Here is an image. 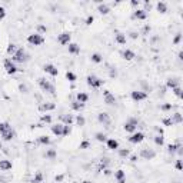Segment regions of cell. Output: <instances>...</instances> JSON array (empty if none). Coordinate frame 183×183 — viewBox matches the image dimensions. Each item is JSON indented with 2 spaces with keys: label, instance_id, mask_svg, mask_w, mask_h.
<instances>
[{
  "label": "cell",
  "instance_id": "f1b7e54d",
  "mask_svg": "<svg viewBox=\"0 0 183 183\" xmlns=\"http://www.w3.org/2000/svg\"><path fill=\"white\" fill-rule=\"evenodd\" d=\"M56 156H57V152H56V149H47L46 153H44V157H46V159H49V160H54V159H56Z\"/></svg>",
  "mask_w": 183,
  "mask_h": 183
},
{
  "label": "cell",
  "instance_id": "4dcf8cb0",
  "mask_svg": "<svg viewBox=\"0 0 183 183\" xmlns=\"http://www.w3.org/2000/svg\"><path fill=\"white\" fill-rule=\"evenodd\" d=\"M43 179H44L43 173H42V172H36V173H34V176H33V179L30 180V183H42V182H43Z\"/></svg>",
  "mask_w": 183,
  "mask_h": 183
},
{
  "label": "cell",
  "instance_id": "8d00e7d4",
  "mask_svg": "<svg viewBox=\"0 0 183 183\" xmlns=\"http://www.w3.org/2000/svg\"><path fill=\"white\" fill-rule=\"evenodd\" d=\"M153 142H155V145H156V146H163V145H164V137H163V136H160V135H156V136H155V137H153Z\"/></svg>",
  "mask_w": 183,
  "mask_h": 183
},
{
  "label": "cell",
  "instance_id": "681fc988",
  "mask_svg": "<svg viewBox=\"0 0 183 183\" xmlns=\"http://www.w3.org/2000/svg\"><path fill=\"white\" fill-rule=\"evenodd\" d=\"M37 33L43 36V33H47V27H46L44 24H39V26H37Z\"/></svg>",
  "mask_w": 183,
  "mask_h": 183
},
{
  "label": "cell",
  "instance_id": "8992f818",
  "mask_svg": "<svg viewBox=\"0 0 183 183\" xmlns=\"http://www.w3.org/2000/svg\"><path fill=\"white\" fill-rule=\"evenodd\" d=\"M3 66H4V69H6V72H7L9 75H14V73L19 72V67L16 66V63L11 62V59H4Z\"/></svg>",
  "mask_w": 183,
  "mask_h": 183
},
{
  "label": "cell",
  "instance_id": "74e56055",
  "mask_svg": "<svg viewBox=\"0 0 183 183\" xmlns=\"http://www.w3.org/2000/svg\"><path fill=\"white\" fill-rule=\"evenodd\" d=\"M95 139L97 142H100V143H105L106 140H108V136L105 135V133H102V132H97L96 135H95Z\"/></svg>",
  "mask_w": 183,
  "mask_h": 183
},
{
  "label": "cell",
  "instance_id": "9c48e42d",
  "mask_svg": "<svg viewBox=\"0 0 183 183\" xmlns=\"http://www.w3.org/2000/svg\"><path fill=\"white\" fill-rule=\"evenodd\" d=\"M103 100H105V103L109 105V106H115V105L117 103L115 95H112L110 90H103Z\"/></svg>",
  "mask_w": 183,
  "mask_h": 183
},
{
  "label": "cell",
  "instance_id": "4fadbf2b",
  "mask_svg": "<svg viewBox=\"0 0 183 183\" xmlns=\"http://www.w3.org/2000/svg\"><path fill=\"white\" fill-rule=\"evenodd\" d=\"M43 70H44V73L53 76V77H56V76L59 75V69H57V67H56L54 65H52V63H47V65H44L43 66Z\"/></svg>",
  "mask_w": 183,
  "mask_h": 183
},
{
  "label": "cell",
  "instance_id": "7c38bea8",
  "mask_svg": "<svg viewBox=\"0 0 183 183\" xmlns=\"http://www.w3.org/2000/svg\"><path fill=\"white\" fill-rule=\"evenodd\" d=\"M97 120H99V123H102L103 126H109V125L112 123V117H110V115L105 113V112H102V113L97 115Z\"/></svg>",
  "mask_w": 183,
  "mask_h": 183
},
{
  "label": "cell",
  "instance_id": "03108f58",
  "mask_svg": "<svg viewBox=\"0 0 183 183\" xmlns=\"http://www.w3.org/2000/svg\"><path fill=\"white\" fill-rule=\"evenodd\" d=\"M137 36H139V34H137L136 32H132V33H130V37H132V39H137Z\"/></svg>",
  "mask_w": 183,
  "mask_h": 183
},
{
  "label": "cell",
  "instance_id": "e7e4bbea",
  "mask_svg": "<svg viewBox=\"0 0 183 183\" xmlns=\"http://www.w3.org/2000/svg\"><path fill=\"white\" fill-rule=\"evenodd\" d=\"M129 159H130V162H137V155H132Z\"/></svg>",
  "mask_w": 183,
  "mask_h": 183
},
{
  "label": "cell",
  "instance_id": "9a60e30c",
  "mask_svg": "<svg viewBox=\"0 0 183 183\" xmlns=\"http://www.w3.org/2000/svg\"><path fill=\"white\" fill-rule=\"evenodd\" d=\"M73 122H75L73 115H69V113H63V115H60V123H62V125H70V126H72Z\"/></svg>",
  "mask_w": 183,
  "mask_h": 183
},
{
  "label": "cell",
  "instance_id": "f546056e",
  "mask_svg": "<svg viewBox=\"0 0 183 183\" xmlns=\"http://www.w3.org/2000/svg\"><path fill=\"white\" fill-rule=\"evenodd\" d=\"M156 10L159 11V13H162V14L166 13V11H167V4H166L164 1H157V3H156Z\"/></svg>",
  "mask_w": 183,
  "mask_h": 183
},
{
  "label": "cell",
  "instance_id": "91938a15",
  "mask_svg": "<svg viewBox=\"0 0 183 183\" xmlns=\"http://www.w3.org/2000/svg\"><path fill=\"white\" fill-rule=\"evenodd\" d=\"M63 179H65V174H57V176L54 177V180H56V182H62Z\"/></svg>",
  "mask_w": 183,
  "mask_h": 183
},
{
  "label": "cell",
  "instance_id": "7402d4cb",
  "mask_svg": "<svg viewBox=\"0 0 183 183\" xmlns=\"http://www.w3.org/2000/svg\"><path fill=\"white\" fill-rule=\"evenodd\" d=\"M56 109V105L54 103H42L40 106H39V110L40 112H52V110H54Z\"/></svg>",
  "mask_w": 183,
  "mask_h": 183
},
{
  "label": "cell",
  "instance_id": "2e32d148",
  "mask_svg": "<svg viewBox=\"0 0 183 183\" xmlns=\"http://www.w3.org/2000/svg\"><path fill=\"white\" fill-rule=\"evenodd\" d=\"M132 17H133V19H137V20H146V19H147V13L143 10V9H137V10L133 11Z\"/></svg>",
  "mask_w": 183,
  "mask_h": 183
},
{
  "label": "cell",
  "instance_id": "30bf717a",
  "mask_svg": "<svg viewBox=\"0 0 183 183\" xmlns=\"http://www.w3.org/2000/svg\"><path fill=\"white\" fill-rule=\"evenodd\" d=\"M139 155H140V157H143L145 160H152V159L156 157V152L152 150V149H147V147L142 149Z\"/></svg>",
  "mask_w": 183,
  "mask_h": 183
},
{
  "label": "cell",
  "instance_id": "60d3db41",
  "mask_svg": "<svg viewBox=\"0 0 183 183\" xmlns=\"http://www.w3.org/2000/svg\"><path fill=\"white\" fill-rule=\"evenodd\" d=\"M66 79H67L70 83H75L76 80H77V76H76L73 72H69V70H67V72H66Z\"/></svg>",
  "mask_w": 183,
  "mask_h": 183
},
{
  "label": "cell",
  "instance_id": "ac0fdd59",
  "mask_svg": "<svg viewBox=\"0 0 183 183\" xmlns=\"http://www.w3.org/2000/svg\"><path fill=\"white\" fill-rule=\"evenodd\" d=\"M11 167H13V163H11L10 160H7V159L0 160V170L7 172V170H11Z\"/></svg>",
  "mask_w": 183,
  "mask_h": 183
},
{
  "label": "cell",
  "instance_id": "9f6ffc18",
  "mask_svg": "<svg viewBox=\"0 0 183 183\" xmlns=\"http://www.w3.org/2000/svg\"><path fill=\"white\" fill-rule=\"evenodd\" d=\"M174 167H176V169H177L179 172H180V170L183 169V166H182V160H180V159H179V160H176V163H174Z\"/></svg>",
  "mask_w": 183,
  "mask_h": 183
},
{
  "label": "cell",
  "instance_id": "8fae6325",
  "mask_svg": "<svg viewBox=\"0 0 183 183\" xmlns=\"http://www.w3.org/2000/svg\"><path fill=\"white\" fill-rule=\"evenodd\" d=\"M70 40H72V34L69 32H63L60 33L59 36H57V42L62 44V46H66V44L70 43Z\"/></svg>",
  "mask_w": 183,
  "mask_h": 183
},
{
  "label": "cell",
  "instance_id": "52a82bcc",
  "mask_svg": "<svg viewBox=\"0 0 183 183\" xmlns=\"http://www.w3.org/2000/svg\"><path fill=\"white\" fill-rule=\"evenodd\" d=\"M132 145H139L142 143L143 140H145V133H142V132H135V133H132L129 137H127Z\"/></svg>",
  "mask_w": 183,
  "mask_h": 183
},
{
  "label": "cell",
  "instance_id": "d6a6232c",
  "mask_svg": "<svg viewBox=\"0 0 183 183\" xmlns=\"http://www.w3.org/2000/svg\"><path fill=\"white\" fill-rule=\"evenodd\" d=\"M179 86V80L177 79H167L166 80V87L167 89H174Z\"/></svg>",
  "mask_w": 183,
  "mask_h": 183
},
{
  "label": "cell",
  "instance_id": "e0dca14e",
  "mask_svg": "<svg viewBox=\"0 0 183 183\" xmlns=\"http://www.w3.org/2000/svg\"><path fill=\"white\" fill-rule=\"evenodd\" d=\"M50 130H52V133H53L54 136H63V125L62 123H56L53 126H50Z\"/></svg>",
  "mask_w": 183,
  "mask_h": 183
},
{
  "label": "cell",
  "instance_id": "d590c367",
  "mask_svg": "<svg viewBox=\"0 0 183 183\" xmlns=\"http://www.w3.org/2000/svg\"><path fill=\"white\" fill-rule=\"evenodd\" d=\"M86 105H83V103H79L77 100H73L72 102V109L75 110V112H80V110H83Z\"/></svg>",
  "mask_w": 183,
  "mask_h": 183
},
{
  "label": "cell",
  "instance_id": "003e7915",
  "mask_svg": "<svg viewBox=\"0 0 183 183\" xmlns=\"http://www.w3.org/2000/svg\"><path fill=\"white\" fill-rule=\"evenodd\" d=\"M83 183H92L90 180H83Z\"/></svg>",
  "mask_w": 183,
  "mask_h": 183
},
{
  "label": "cell",
  "instance_id": "484cf974",
  "mask_svg": "<svg viewBox=\"0 0 183 183\" xmlns=\"http://www.w3.org/2000/svg\"><path fill=\"white\" fill-rule=\"evenodd\" d=\"M97 11H99L100 14H109V13H110V7H109L106 3H99Z\"/></svg>",
  "mask_w": 183,
  "mask_h": 183
},
{
  "label": "cell",
  "instance_id": "b9f144b4",
  "mask_svg": "<svg viewBox=\"0 0 183 183\" xmlns=\"http://www.w3.org/2000/svg\"><path fill=\"white\" fill-rule=\"evenodd\" d=\"M117 153L120 157H123V159H126V157H129L130 156V150L129 149H117Z\"/></svg>",
  "mask_w": 183,
  "mask_h": 183
},
{
  "label": "cell",
  "instance_id": "e575fe53",
  "mask_svg": "<svg viewBox=\"0 0 183 183\" xmlns=\"http://www.w3.org/2000/svg\"><path fill=\"white\" fill-rule=\"evenodd\" d=\"M90 60H92L93 63L99 65V63H102V62H103V57H102V54H100V53H92V56H90Z\"/></svg>",
  "mask_w": 183,
  "mask_h": 183
},
{
  "label": "cell",
  "instance_id": "5b68a950",
  "mask_svg": "<svg viewBox=\"0 0 183 183\" xmlns=\"http://www.w3.org/2000/svg\"><path fill=\"white\" fill-rule=\"evenodd\" d=\"M27 43H30L32 46H42L44 43V37L39 33H33L27 36Z\"/></svg>",
  "mask_w": 183,
  "mask_h": 183
},
{
  "label": "cell",
  "instance_id": "680465c9",
  "mask_svg": "<svg viewBox=\"0 0 183 183\" xmlns=\"http://www.w3.org/2000/svg\"><path fill=\"white\" fill-rule=\"evenodd\" d=\"M109 75H110V77H117V70H116V69H112V70L109 72Z\"/></svg>",
  "mask_w": 183,
  "mask_h": 183
},
{
  "label": "cell",
  "instance_id": "f907efd6",
  "mask_svg": "<svg viewBox=\"0 0 183 183\" xmlns=\"http://www.w3.org/2000/svg\"><path fill=\"white\" fill-rule=\"evenodd\" d=\"M172 109H173L172 103H164V105L160 106V110H163V112H167V110H172Z\"/></svg>",
  "mask_w": 183,
  "mask_h": 183
},
{
  "label": "cell",
  "instance_id": "7a4b0ae2",
  "mask_svg": "<svg viewBox=\"0 0 183 183\" xmlns=\"http://www.w3.org/2000/svg\"><path fill=\"white\" fill-rule=\"evenodd\" d=\"M37 83H39V86H40V89H42L43 92H47L49 95H54L56 87H54L53 83H50V82L46 80L44 77H39V79H37Z\"/></svg>",
  "mask_w": 183,
  "mask_h": 183
},
{
  "label": "cell",
  "instance_id": "6125c7cd",
  "mask_svg": "<svg viewBox=\"0 0 183 183\" xmlns=\"http://www.w3.org/2000/svg\"><path fill=\"white\" fill-rule=\"evenodd\" d=\"M149 32H150V26H149V24H146V26L143 27V34H147Z\"/></svg>",
  "mask_w": 183,
  "mask_h": 183
},
{
  "label": "cell",
  "instance_id": "c3c4849f",
  "mask_svg": "<svg viewBox=\"0 0 183 183\" xmlns=\"http://www.w3.org/2000/svg\"><path fill=\"white\" fill-rule=\"evenodd\" d=\"M162 123L164 125V126H173L174 123H173V120L172 117H164V119H162Z\"/></svg>",
  "mask_w": 183,
  "mask_h": 183
},
{
  "label": "cell",
  "instance_id": "ee69618b",
  "mask_svg": "<svg viewBox=\"0 0 183 183\" xmlns=\"http://www.w3.org/2000/svg\"><path fill=\"white\" fill-rule=\"evenodd\" d=\"M10 127H11V126L7 123V122H0V135H1V133H4L6 130H9Z\"/></svg>",
  "mask_w": 183,
  "mask_h": 183
},
{
  "label": "cell",
  "instance_id": "7dc6e473",
  "mask_svg": "<svg viewBox=\"0 0 183 183\" xmlns=\"http://www.w3.org/2000/svg\"><path fill=\"white\" fill-rule=\"evenodd\" d=\"M72 133V126L70 125H63V136H69Z\"/></svg>",
  "mask_w": 183,
  "mask_h": 183
},
{
  "label": "cell",
  "instance_id": "d6986e66",
  "mask_svg": "<svg viewBox=\"0 0 183 183\" xmlns=\"http://www.w3.org/2000/svg\"><path fill=\"white\" fill-rule=\"evenodd\" d=\"M115 179H116L119 183H125L126 182V172L122 170V169L116 170V172H115Z\"/></svg>",
  "mask_w": 183,
  "mask_h": 183
},
{
  "label": "cell",
  "instance_id": "d4e9b609",
  "mask_svg": "<svg viewBox=\"0 0 183 183\" xmlns=\"http://www.w3.org/2000/svg\"><path fill=\"white\" fill-rule=\"evenodd\" d=\"M106 146H108V149H110V150H117L119 142L116 139H108L106 140Z\"/></svg>",
  "mask_w": 183,
  "mask_h": 183
},
{
  "label": "cell",
  "instance_id": "603a6c76",
  "mask_svg": "<svg viewBox=\"0 0 183 183\" xmlns=\"http://www.w3.org/2000/svg\"><path fill=\"white\" fill-rule=\"evenodd\" d=\"M67 52L70 54H79L80 53V46L77 43H69V46H67Z\"/></svg>",
  "mask_w": 183,
  "mask_h": 183
},
{
  "label": "cell",
  "instance_id": "be15d7a7",
  "mask_svg": "<svg viewBox=\"0 0 183 183\" xmlns=\"http://www.w3.org/2000/svg\"><path fill=\"white\" fill-rule=\"evenodd\" d=\"M155 130L157 132V135H160V136H163V129H162V127H157V126H156V127H155Z\"/></svg>",
  "mask_w": 183,
  "mask_h": 183
},
{
  "label": "cell",
  "instance_id": "db71d44e",
  "mask_svg": "<svg viewBox=\"0 0 183 183\" xmlns=\"http://www.w3.org/2000/svg\"><path fill=\"white\" fill-rule=\"evenodd\" d=\"M19 90H20L22 93H27V92H29V87L26 86V85H23V83H20V85H19Z\"/></svg>",
  "mask_w": 183,
  "mask_h": 183
},
{
  "label": "cell",
  "instance_id": "5bb4252c",
  "mask_svg": "<svg viewBox=\"0 0 183 183\" xmlns=\"http://www.w3.org/2000/svg\"><path fill=\"white\" fill-rule=\"evenodd\" d=\"M0 136H1V140H3V142H10V140H13L16 137V132H14V129L10 127L9 130H6L4 133H1Z\"/></svg>",
  "mask_w": 183,
  "mask_h": 183
},
{
  "label": "cell",
  "instance_id": "ab89813d",
  "mask_svg": "<svg viewBox=\"0 0 183 183\" xmlns=\"http://www.w3.org/2000/svg\"><path fill=\"white\" fill-rule=\"evenodd\" d=\"M52 120H53V117H52L50 115H47V113L40 116V122H42V125H44V123L49 125V123H52Z\"/></svg>",
  "mask_w": 183,
  "mask_h": 183
},
{
  "label": "cell",
  "instance_id": "277c9868",
  "mask_svg": "<svg viewBox=\"0 0 183 183\" xmlns=\"http://www.w3.org/2000/svg\"><path fill=\"white\" fill-rule=\"evenodd\" d=\"M137 119L135 117H130L127 119L126 122H125V125H123V129H125V132H127V133H135V132H137Z\"/></svg>",
  "mask_w": 183,
  "mask_h": 183
},
{
  "label": "cell",
  "instance_id": "44dd1931",
  "mask_svg": "<svg viewBox=\"0 0 183 183\" xmlns=\"http://www.w3.org/2000/svg\"><path fill=\"white\" fill-rule=\"evenodd\" d=\"M126 40H127V37H126L125 33L117 32L116 34H115V42H116L117 44H126Z\"/></svg>",
  "mask_w": 183,
  "mask_h": 183
},
{
  "label": "cell",
  "instance_id": "1f68e13d",
  "mask_svg": "<svg viewBox=\"0 0 183 183\" xmlns=\"http://www.w3.org/2000/svg\"><path fill=\"white\" fill-rule=\"evenodd\" d=\"M75 122H76V125H77L79 127H83V126L86 125V119H85L83 115H77V116L75 117Z\"/></svg>",
  "mask_w": 183,
  "mask_h": 183
},
{
  "label": "cell",
  "instance_id": "4316f807",
  "mask_svg": "<svg viewBox=\"0 0 183 183\" xmlns=\"http://www.w3.org/2000/svg\"><path fill=\"white\" fill-rule=\"evenodd\" d=\"M182 147V145L180 143H170V145H167V153L169 155H174L177 149H180Z\"/></svg>",
  "mask_w": 183,
  "mask_h": 183
},
{
  "label": "cell",
  "instance_id": "f35d334b",
  "mask_svg": "<svg viewBox=\"0 0 183 183\" xmlns=\"http://www.w3.org/2000/svg\"><path fill=\"white\" fill-rule=\"evenodd\" d=\"M170 117H172L173 123H182V122H183V116H182V113H179V112H177V113H173Z\"/></svg>",
  "mask_w": 183,
  "mask_h": 183
},
{
  "label": "cell",
  "instance_id": "7bdbcfd3",
  "mask_svg": "<svg viewBox=\"0 0 183 183\" xmlns=\"http://www.w3.org/2000/svg\"><path fill=\"white\" fill-rule=\"evenodd\" d=\"M90 146H92V143H90L89 140H83V142H80V145H79V149H82V150H86V149H90Z\"/></svg>",
  "mask_w": 183,
  "mask_h": 183
},
{
  "label": "cell",
  "instance_id": "f5cc1de1",
  "mask_svg": "<svg viewBox=\"0 0 183 183\" xmlns=\"http://www.w3.org/2000/svg\"><path fill=\"white\" fill-rule=\"evenodd\" d=\"M180 40H182V33H177V34L174 36V39H173V44H179Z\"/></svg>",
  "mask_w": 183,
  "mask_h": 183
},
{
  "label": "cell",
  "instance_id": "11a10c76",
  "mask_svg": "<svg viewBox=\"0 0 183 183\" xmlns=\"http://www.w3.org/2000/svg\"><path fill=\"white\" fill-rule=\"evenodd\" d=\"M6 17V9L3 6H0V20H3Z\"/></svg>",
  "mask_w": 183,
  "mask_h": 183
},
{
  "label": "cell",
  "instance_id": "ffe728a7",
  "mask_svg": "<svg viewBox=\"0 0 183 183\" xmlns=\"http://www.w3.org/2000/svg\"><path fill=\"white\" fill-rule=\"evenodd\" d=\"M122 57L125 59V60H133L135 57H136V53L133 52V50H130V49H126V50H123L122 52Z\"/></svg>",
  "mask_w": 183,
  "mask_h": 183
},
{
  "label": "cell",
  "instance_id": "83f0119b",
  "mask_svg": "<svg viewBox=\"0 0 183 183\" xmlns=\"http://www.w3.org/2000/svg\"><path fill=\"white\" fill-rule=\"evenodd\" d=\"M37 143H39V145H43V146H49V145L52 143V140H50L49 136L42 135V136H39V137H37Z\"/></svg>",
  "mask_w": 183,
  "mask_h": 183
},
{
  "label": "cell",
  "instance_id": "816d5d0a",
  "mask_svg": "<svg viewBox=\"0 0 183 183\" xmlns=\"http://www.w3.org/2000/svg\"><path fill=\"white\" fill-rule=\"evenodd\" d=\"M93 22H95V16H93V14H89V16L86 17V20H85L86 26H90V24H92Z\"/></svg>",
  "mask_w": 183,
  "mask_h": 183
},
{
  "label": "cell",
  "instance_id": "6f0895ef",
  "mask_svg": "<svg viewBox=\"0 0 183 183\" xmlns=\"http://www.w3.org/2000/svg\"><path fill=\"white\" fill-rule=\"evenodd\" d=\"M139 4H140L139 0H132V1H130V6H132V7H139Z\"/></svg>",
  "mask_w": 183,
  "mask_h": 183
},
{
  "label": "cell",
  "instance_id": "ba28073f",
  "mask_svg": "<svg viewBox=\"0 0 183 183\" xmlns=\"http://www.w3.org/2000/svg\"><path fill=\"white\" fill-rule=\"evenodd\" d=\"M130 97H132V100L133 102H142V100H146L147 99V93L146 92H142V90H133L132 93H130Z\"/></svg>",
  "mask_w": 183,
  "mask_h": 183
},
{
  "label": "cell",
  "instance_id": "6da1fadb",
  "mask_svg": "<svg viewBox=\"0 0 183 183\" xmlns=\"http://www.w3.org/2000/svg\"><path fill=\"white\" fill-rule=\"evenodd\" d=\"M29 59H30V56L26 52V49H23V47H19L17 52L14 53V56H11V62L13 63H26Z\"/></svg>",
  "mask_w": 183,
  "mask_h": 183
},
{
  "label": "cell",
  "instance_id": "94428289",
  "mask_svg": "<svg viewBox=\"0 0 183 183\" xmlns=\"http://www.w3.org/2000/svg\"><path fill=\"white\" fill-rule=\"evenodd\" d=\"M103 173H105V176H112V174H113V172H112L109 167H106V169L103 170Z\"/></svg>",
  "mask_w": 183,
  "mask_h": 183
},
{
  "label": "cell",
  "instance_id": "bcb514c9",
  "mask_svg": "<svg viewBox=\"0 0 183 183\" xmlns=\"http://www.w3.org/2000/svg\"><path fill=\"white\" fill-rule=\"evenodd\" d=\"M172 92L174 93V96H177L179 99H182V97H183V92H182V89H180V86H177V87H174V89H172Z\"/></svg>",
  "mask_w": 183,
  "mask_h": 183
},
{
  "label": "cell",
  "instance_id": "cb8c5ba5",
  "mask_svg": "<svg viewBox=\"0 0 183 183\" xmlns=\"http://www.w3.org/2000/svg\"><path fill=\"white\" fill-rule=\"evenodd\" d=\"M76 100L79 102V103H83V105H86L87 100H89V95L85 93V92H79L77 95H76Z\"/></svg>",
  "mask_w": 183,
  "mask_h": 183
},
{
  "label": "cell",
  "instance_id": "836d02e7",
  "mask_svg": "<svg viewBox=\"0 0 183 183\" xmlns=\"http://www.w3.org/2000/svg\"><path fill=\"white\" fill-rule=\"evenodd\" d=\"M17 44H14V43H10L9 46H7V49H6V53L9 54V56H14V53L17 52Z\"/></svg>",
  "mask_w": 183,
  "mask_h": 183
},
{
  "label": "cell",
  "instance_id": "3957f363",
  "mask_svg": "<svg viewBox=\"0 0 183 183\" xmlns=\"http://www.w3.org/2000/svg\"><path fill=\"white\" fill-rule=\"evenodd\" d=\"M86 83H87V86L92 87V89H99V87H102L105 85V80L95 75H89L86 77Z\"/></svg>",
  "mask_w": 183,
  "mask_h": 183
},
{
  "label": "cell",
  "instance_id": "f6af8a7d",
  "mask_svg": "<svg viewBox=\"0 0 183 183\" xmlns=\"http://www.w3.org/2000/svg\"><path fill=\"white\" fill-rule=\"evenodd\" d=\"M108 166H109V159H103V160L100 162V164H99V172L105 170Z\"/></svg>",
  "mask_w": 183,
  "mask_h": 183
}]
</instances>
